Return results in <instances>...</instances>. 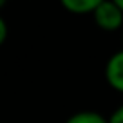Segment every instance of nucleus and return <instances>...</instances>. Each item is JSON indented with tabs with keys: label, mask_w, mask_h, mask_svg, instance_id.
<instances>
[{
	"label": "nucleus",
	"mask_w": 123,
	"mask_h": 123,
	"mask_svg": "<svg viewBox=\"0 0 123 123\" xmlns=\"http://www.w3.org/2000/svg\"><path fill=\"white\" fill-rule=\"evenodd\" d=\"M94 22L103 31H118L123 29V9L114 0H103L92 13Z\"/></svg>",
	"instance_id": "1"
},
{
	"label": "nucleus",
	"mask_w": 123,
	"mask_h": 123,
	"mask_svg": "<svg viewBox=\"0 0 123 123\" xmlns=\"http://www.w3.org/2000/svg\"><path fill=\"white\" fill-rule=\"evenodd\" d=\"M105 80L114 91L123 92V49L116 51L107 60L105 65Z\"/></svg>",
	"instance_id": "2"
},
{
	"label": "nucleus",
	"mask_w": 123,
	"mask_h": 123,
	"mask_svg": "<svg viewBox=\"0 0 123 123\" xmlns=\"http://www.w3.org/2000/svg\"><path fill=\"white\" fill-rule=\"evenodd\" d=\"M103 0H60V4L73 15H87L94 13Z\"/></svg>",
	"instance_id": "3"
},
{
	"label": "nucleus",
	"mask_w": 123,
	"mask_h": 123,
	"mask_svg": "<svg viewBox=\"0 0 123 123\" xmlns=\"http://www.w3.org/2000/svg\"><path fill=\"white\" fill-rule=\"evenodd\" d=\"M65 123H109V118H103L100 112L94 111H81L73 114Z\"/></svg>",
	"instance_id": "4"
},
{
	"label": "nucleus",
	"mask_w": 123,
	"mask_h": 123,
	"mask_svg": "<svg viewBox=\"0 0 123 123\" xmlns=\"http://www.w3.org/2000/svg\"><path fill=\"white\" fill-rule=\"evenodd\" d=\"M109 123H123V105L112 111V114L109 116Z\"/></svg>",
	"instance_id": "5"
},
{
	"label": "nucleus",
	"mask_w": 123,
	"mask_h": 123,
	"mask_svg": "<svg viewBox=\"0 0 123 123\" xmlns=\"http://www.w3.org/2000/svg\"><path fill=\"white\" fill-rule=\"evenodd\" d=\"M7 40V24L4 18H0V43H4Z\"/></svg>",
	"instance_id": "6"
},
{
	"label": "nucleus",
	"mask_w": 123,
	"mask_h": 123,
	"mask_svg": "<svg viewBox=\"0 0 123 123\" xmlns=\"http://www.w3.org/2000/svg\"><path fill=\"white\" fill-rule=\"evenodd\" d=\"M114 2H116V4H118L119 7H121V9H123V0H114Z\"/></svg>",
	"instance_id": "7"
},
{
	"label": "nucleus",
	"mask_w": 123,
	"mask_h": 123,
	"mask_svg": "<svg viewBox=\"0 0 123 123\" xmlns=\"http://www.w3.org/2000/svg\"><path fill=\"white\" fill-rule=\"evenodd\" d=\"M6 2H7V0H0V6H4V4H6Z\"/></svg>",
	"instance_id": "8"
},
{
	"label": "nucleus",
	"mask_w": 123,
	"mask_h": 123,
	"mask_svg": "<svg viewBox=\"0 0 123 123\" xmlns=\"http://www.w3.org/2000/svg\"><path fill=\"white\" fill-rule=\"evenodd\" d=\"M121 40H123V29H121Z\"/></svg>",
	"instance_id": "9"
}]
</instances>
